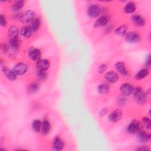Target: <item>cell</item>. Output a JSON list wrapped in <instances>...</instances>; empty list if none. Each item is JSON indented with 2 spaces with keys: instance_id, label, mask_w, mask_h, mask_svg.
<instances>
[{
  "instance_id": "obj_27",
  "label": "cell",
  "mask_w": 151,
  "mask_h": 151,
  "mask_svg": "<svg viewBox=\"0 0 151 151\" xmlns=\"http://www.w3.org/2000/svg\"><path fill=\"white\" fill-rule=\"evenodd\" d=\"M110 87L107 84H101L97 87V91L99 93L102 94H105L109 91Z\"/></svg>"
},
{
  "instance_id": "obj_3",
  "label": "cell",
  "mask_w": 151,
  "mask_h": 151,
  "mask_svg": "<svg viewBox=\"0 0 151 151\" xmlns=\"http://www.w3.org/2000/svg\"><path fill=\"white\" fill-rule=\"evenodd\" d=\"M35 12L32 10H28L24 12L19 17V20L23 23L30 22L35 18Z\"/></svg>"
},
{
  "instance_id": "obj_5",
  "label": "cell",
  "mask_w": 151,
  "mask_h": 151,
  "mask_svg": "<svg viewBox=\"0 0 151 151\" xmlns=\"http://www.w3.org/2000/svg\"><path fill=\"white\" fill-rule=\"evenodd\" d=\"M125 40L129 43H136L139 41L140 40V36L136 32H129L126 34Z\"/></svg>"
},
{
  "instance_id": "obj_32",
  "label": "cell",
  "mask_w": 151,
  "mask_h": 151,
  "mask_svg": "<svg viewBox=\"0 0 151 151\" xmlns=\"http://www.w3.org/2000/svg\"><path fill=\"white\" fill-rule=\"evenodd\" d=\"M0 22H1V25L2 27H5L7 24L6 19L2 14H1L0 16Z\"/></svg>"
},
{
  "instance_id": "obj_23",
  "label": "cell",
  "mask_w": 151,
  "mask_h": 151,
  "mask_svg": "<svg viewBox=\"0 0 151 151\" xmlns=\"http://www.w3.org/2000/svg\"><path fill=\"white\" fill-rule=\"evenodd\" d=\"M20 40L18 38V37L16 38H12L9 39V46L12 48V49L16 50L18 49L20 45Z\"/></svg>"
},
{
  "instance_id": "obj_18",
  "label": "cell",
  "mask_w": 151,
  "mask_h": 151,
  "mask_svg": "<svg viewBox=\"0 0 151 151\" xmlns=\"http://www.w3.org/2000/svg\"><path fill=\"white\" fill-rule=\"evenodd\" d=\"M137 138L140 142H146L149 139L150 135L146 132L141 130L137 132Z\"/></svg>"
},
{
  "instance_id": "obj_29",
  "label": "cell",
  "mask_w": 151,
  "mask_h": 151,
  "mask_svg": "<svg viewBox=\"0 0 151 151\" xmlns=\"http://www.w3.org/2000/svg\"><path fill=\"white\" fill-rule=\"evenodd\" d=\"M41 126L42 122L38 119L34 120L32 123V128L36 132H39L41 130Z\"/></svg>"
},
{
  "instance_id": "obj_22",
  "label": "cell",
  "mask_w": 151,
  "mask_h": 151,
  "mask_svg": "<svg viewBox=\"0 0 151 151\" xmlns=\"http://www.w3.org/2000/svg\"><path fill=\"white\" fill-rule=\"evenodd\" d=\"M32 33V31H31L30 28L27 25L22 27L20 31L21 35L26 38H29L31 36Z\"/></svg>"
},
{
  "instance_id": "obj_19",
  "label": "cell",
  "mask_w": 151,
  "mask_h": 151,
  "mask_svg": "<svg viewBox=\"0 0 151 151\" xmlns=\"http://www.w3.org/2000/svg\"><path fill=\"white\" fill-rule=\"evenodd\" d=\"M51 130V124L50 122L48 120H44L42 122V126H41V132L42 133L44 134H47Z\"/></svg>"
},
{
  "instance_id": "obj_12",
  "label": "cell",
  "mask_w": 151,
  "mask_h": 151,
  "mask_svg": "<svg viewBox=\"0 0 151 151\" xmlns=\"http://www.w3.org/2000/svg\"><path fill=\"white\" fill-rule=\"evenodd\" d=\"M37 67L38 70H47L50 65V63L48 60L46 59H40L37 61Z\"/></svg>"
},
{
  "instance_id": "obj_31",
  "label": "cell",
  "mask_w": 151,
  "mask_h": 151,
  "mask_svg": "<svg viewBox=\"0 0 151 151\" xmlns=\"http://www.w3.org/2000/svg\"><path fill=\"white\" fill-rule=\"evenodd\" d=\"M142 122L147 129H150V127H151V121H150V120L149 117H143V119H142Z\"/></svg>"
},
{
  "instance_id": "obj_30",
  "label": "cell",
  "mask_w": 151,
  "mask_h": 151,
  "mask_svg": "<svg viewBox=\"0 0 151 151\" xmlns=\"http://www.w3.org/2000/svg\"><path fill=\"white\" fill-rule=\"evenodd\" d=\"M39 88H40V86H39L38 84L34 82V83H31L29 85L28 90L30 93H35L38 91Z\"/></svg>"
},
{
  "instance_id": "obj_13",
  "label": "cell",
  "mask_w": 151,
  "mask_h": 151,
  "mask_svg": "<svg viewBox=\"0 0 151 151\" xmlns=\"http://www.w3.org/2000/svg\"><path fill=\"white\" fill-rule=\"evenodd\" d=\"M109 20V18L107 15H103L96 21L94 27L96 28H97V27L104 26L107 24Z\"/></svg>"
},
{
  "instance_id": "obj_10",
  "label": "cell",
  "mask_w": 151,
  "mask_h": 151,
  "mask_svg": "<svg viewBox=\"0 0 151 151\" xmlns=\"http://www.w3.org/2000/svg\"><path fill=\"white\" fill-rule=\"evenodd\" d=\"M2 70L5 76L9 79V80L14 81L17 79V74L15 73V72L13 70H9L8 67L6 66H2Z\"/></svg>"
},
{
  "instance_id": "obj_34",
  "label": "cell",
  "mask_w": 151,
  "mask_h": 151,
  "mask_svg": "<svg viewBox=\"0 0 151 151\" xmlns=\"http://www.w3.org/2000/svg\"><path fill=\"white\" fill-rule=\"evenodd\" d=\"M9 47V46L7 44H1V50H2L3 52H7V51H8Z\"/></svg>"
},
{
  "instance_id": "obj_26",
  "label": "cell",
  "mask_w": 151,
  "mask_h": 151,
  "mask_svg": "<svg viewBox=\"0 0 151 151\" xmlns=\"http://www.w3.org/2000/svg\"><path fill=\"white\" fill-rule=\"evenodd\" d=\"M25 1L22 0H18L14 2L12 5V9L14 11H18L24 6Z\"/></svg>"
},
{
  "instance_id": "obj_28",
  "label": "cell",
  "mask_w": 151,
  "mask_h": 151,
  "mask_svg": "<svg viewBox=\"0 0 151 151\" xmlns=\"http://www.w3.org/2000/svg\"><path fill=\"white\" fill-rule=\"evenodd\" d=\"M126 31H127L126 26L124 25H123L116 28V29L115 30V33L118 36L122 37L126 34Z\"/></svg>"
},
{
  "instance_id": "obj_7",
  "label": "cell",
  "mask_w": 151,
  "mask_h": 151,
  "mask_svg": "<svg viewBox=\"0 0 151 151\" xmlns=\"http://www.w3.org/2000/svg\"><path fill=\"white\" fill-rule=\"evenodd\" d=\"M64 142L60 137L56 136L52 141V148L55 150H61L64 147Z\"/></svg>"
},
{
  "instance_id": "obj_6",
  "label": "cell",
  "mask_w": 151,
  "mask_h": 151,
  "mask_svg": "<svg viewBox=\"0 0 151 151\" xmlns=\"http://www.w3.org/2000/svg\"><path fill=\"white\" fill-rule=\"evenodd\" d=\"M27 69L28 67L25 64L23 63H19L14 66L13 71L17 75H22L27 72Z\"/></svg>"
},
{
  "instance_id": "obj_38",
  "label": "cell",
  "mask_w": 151,
  "mask_h": 151,
  "mask_svg": "<svg viewBox=\"0 0 151 151\" xmlns=\"http://www.w3.org/2000/svg\"><path fill=\"white\" fill-rule=\"evenodd\" d=\"M136 150H139V151H147V150H149V149L147 147H146V146H140L139 147H137V149H136Z\"/></svg>"
},
{
  "instance_id": "obj_8",
  "label": "cell",
  "mask_w": 151,
  "mask_h": 151,
  "mask_svg": "<svg viewBox=\"0 0 151 151\" xmlns=\"http://www.w3.org/2000/svg\"><path fill=\"white\" fill-rule=\"evenodd\" d=\"M133 87L129 83H124L120 87V91L122 93L126 96H129L133 91Z\"/></svg>"
},
{
  "instance_id": "obj_2",
  "label": "cell",
  "mask_w": 151,
  "mask_h": 151,
  "mask_svg": "<svg viewBox=\"0 0 151 151\" xmlns=\"http://www.w3.org/2000/svg\"><path fill=\"white\" fill-rule=\"evenodd\" d=\"M142 124L138 120L132 121L127 127V130L129 133H136L141 130Z\"/></svg>"
},
{
  "instance_id": "obj_35",
  "label": "cell",
  "mask_w": 151,
  "mask_h": 151,
  "mask_svg": "<svg viewBox=\"0 0 151 151\" xmlns=\"http://www.w3.org/2000/svg\"><path fill=\"white\" fill-rule=\"evenodd\" d=\"M125 103H126V99L123 97H121L119 98L117 100V103L119 105L122 106V105L124 104Z\"/></svg>"
},
{
  "instance_id": "obj_16",
  "label": "cell",
  "mask_w": 151,
  "mask_h": 151,
  "mask_svg": "<svg viewBox=\"0 0 151 151\" xmlns=\"http://www.w3.org/2000/svg\"><path fill=\"white\" fill-rule=\"evenodd\" d=\"M106 79L110 83H115L119 80L118 74L114 71H109L105 75Z\"/></svg>"
},
{
  "instance_id": "obj_15",
  "label": "cell",
  "mask_w": 151,
  "mask_h": 151,
  "mask_svg": "<svg viewBox=\"0 0 151 151\" xmlns=\"http://www.w3.org/2000/svg\"><path fill=\"white\" fill-rule=\"evenodd\" d=\"M132 22L133 24L137 27H142L145 24V19L139 15H134L132 18Z\"/></svg>"
},
{
  "instance_id": "obj_14",
  "label": "cell",
  "mask_w": 151,
  "mask_h": 151,
  "mask_svg": "<svg viewBox=\"0 0 151 151\" xmlns=\"http://www.w3.org/2000/svg\"><path fill=\"white\" fill-rule=\"evenodd\" d=\"M41 25V19L40 18H35L30 22L29 27L32 32L37 31Z\"/></svg>"
},
{
  "instance_id": "obj_20",
  "label": "cell",
  "mask_w": 151,
  "mask_h": 151,
  "mask_svg": "<svg viewBox=\"0 0 151 151\" xmlns=\"http://www.w3.org/2000/svg\"><path fill=\"white\" fill-rule=\"evenodd\" d=\"M18 34H19V30L17 26L12 25L10 27L8 31V35L10 38L18 37Z\"/></svg>"
},
{
  "instance_id": "obj_4",
  "label": "cell",
  "mask_w": 151,
  "mask_h": 151,
  "mask_svg": "<svg viewBox=\"0 0 151 151\" xmlns=\"http://www.w3.org/2000/svg\"><path fill=\"white\" fill-rule=\"evenodd\" d=\"M101 12V8L96 5H91L87 9V14L91 18H96L99 15Z\"/></svg>"
},
{
  "instance_id": "obj_9",
  "label": "cell",
  "mask_w": 151,
  "mask_h": 151,
  "mask_svg": "<svg viewBox=\"0 0 151 151\" xmlns=\"http://www.w3.org/2000/svg\"><path fill=\"white\" fill-rule=\"evenodd\" d=\"M122 117V111L117 109L113 110L109 116V119L110 122L115 123L119 121Z\"/></svg>"
},
{
  "instance_id": "obj_24",
  "label": "cell",
  "mask_w": 151,
  "mask_h": 151,
  "mask_svg": "<svg viewBox=\"0 0 151 151\" xmlns=\"http://www.w3.org/2000/svg\"><path fill=\"white\" fill-rule=\"evenodd\" d=\"M37 77L38 80L40 81H44L48 78V74L46 72V70H38L37 72Z\"/></svg>"
},
{
  "instance_id": "obj_25",
  "label": "cell",
  "mask_w": 151,
  "mask_h": 151,
  "mask_svg": "<svg viewBox=\"0 0 151 151\" xmlns=\"http://www.w3.org/2000/svg\"><path fill=\"white\" fill-rule=\"evenodd\" d=\"M149 70L147 68H143L139 70L135 75V78L137 80H141L146 77L149 74Z\"/></svg>"
},
{
  "instance_id": "obj_17",
  "label": "cell",
  "mask_w": 151,
  "mask_h": 151,
  "mask_svg": "<svg viewBox=\"0 0 151 151\" xmlns=\"http://www.w3.org/2000/svg\"><path fill=\"white\" fill-rule=\"evenodd\" d=\"M115 67L116 70L118 71L119 73H120L123 76H127L128 74V71L126 68L125 64L123 62H117L115 64Z\"/></svg>"
},
{
  "instance_id": "obj_11",
  "label": "cell",
  "mask_w": 151,
  "mask_h": 151,
  "mask_svg": "<svg viewBox=\"0 0 151 151\" xmlns=\"http://www.w3.org/2000/svg\"><path fill=\"white\" fill-rule=\"evenodd\" d=\"M41 52L40 49L38 48H32L28 52V55L31 59L35 61H38L40 60V58L41 57Z\"/></svg>"
},
{
  "instance_id": "obj_1",
  "label": "cell",
  "mask_w": 151,
  "mask_h": 151,
  "mask_svg": "<svg viewBox=\"0 0 151 151\" xmlns=\"http://www.w3.org/2000/svg\"><path fill=\"white\" fill-rule=\"evenodd\" d=\"M134 99L136 102L139 104H143L146 100V95L140 87H137L133 89Z\"/></svg>"
},
{
  "instance_id": "obj_37",
  "label": "cell",
  "mask_w": 151,
  "mask_h": 151,
  "mask_svg": "<svg viewBox=\"0 0 151 151\" xmlns=\"http://www.w3.org/2000/svg\"><path fill=\"white\" fill-rule=\"evenodd\" d=\"M145 64L147 66L149 67L150 65V64H151V60H150V55H149L147 58H146V61H145Z\"/></svg>"
},
{
  "instance_id": "obj_33",
  "label": "cell",
  "mask_w": 151,
  "mask_h": 151,
  "mask_svg": "<svg viewBox=\"0 0 151 151\" xmlns=\"http://www.w3.org/2000/svg\"><path fill=\"white\" fill-rule=\"evenodd\" d=\"M107 69V65L106 64H101L99 67H98V72L100 73H104Z\"/></svg>"
},
{
  "instance_id": "obj_36",
  "label": "cell",
  "mask_w": 151,
  "mask_h": 151,
  "mask_svg": "<svg viewBox=\"0 0 151 151\" xmlns=\"http://www.w3.org/2000/svg\"><path fill=\"white\" fill-rule=\"evenodd\" d=\"M107 111H108L107 108H106V107L103 108V109L100 110V115L101 116H104V115L107 113Z\"/></svg>"
},
{
  "instance_id": "obj_21",
  "label": "cell",
  "mask_w": 151,
  "mask_h": 151,
  "mask_svg": "<svg viewBox=\"0 0 151 151\" xmlns=\"http://www.w3.org/2000/svg\"><path fill=\"white\" fill-rule=\"evenodd\" d=\"M136 8L135 4L133 2H130L126 4L124 7V11L127 14H132L135 11Z\"/></svg>"
}]
</instances>
